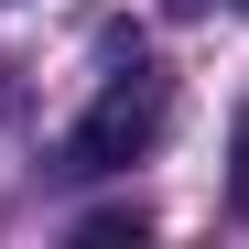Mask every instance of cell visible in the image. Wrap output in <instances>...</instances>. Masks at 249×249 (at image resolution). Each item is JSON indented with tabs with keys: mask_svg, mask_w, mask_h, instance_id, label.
Listing matches in <instances>:
<instances>
[{
	"mask_svg": "<svg viewBox=\"0 0 249 249\" xmlns=\"http://www.w3.org/2000/svg\"><path fill=\"white\" fill-rule=\"evenodd\" d=\"M162 119H174V87H162V76H141V65L108 76L98 108L65 130V174H130V162L162 141Z\"/></svg>",
	"mask_w": 249,
	"mask_h": 249,
	"instance_id": "obj_1",
	"label": "cell"
},
{
	"mask_svg": "<svg viewBox=\"0 0 249 249\" xmlns=\"http://www.w3.org/2000/svg\"><path fill=\"white\" fill-rule=\"evenodd\" d=\"M228 195H238V217H249V119H238V141H228Z\"/></svg>",
	"mask_w": 249,
	"mask_h": 249,
	"instance_id": "obj_2",
	"label": "cell"
},
{
	"mask_svg": "<svg viewBox=\"0 0 249 249\" xmlns=\"http://www.w3.org/2000/svg\"><path fill=\"white\" fill-rule=\"evenodd\" d=\"M238 11H249V0H238Z\"/></svg>",
	"mask_w": 249,
	"mask_h": 249,
	"instance_id": "obj_3",
	"label": "cell"
}]
</instances>
